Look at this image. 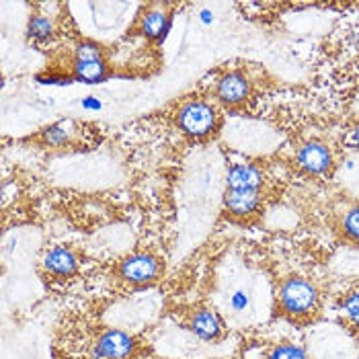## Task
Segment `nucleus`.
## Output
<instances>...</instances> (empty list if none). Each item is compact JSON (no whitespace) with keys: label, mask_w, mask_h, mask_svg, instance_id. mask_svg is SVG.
Segmentation results:
<instances>
[{"label":"nucleus","mask_w":359,"mask_h":359,"mask_svg":"<svg viewBox=\"0 0 359 359\" xmlns=\"http://www.w3.org/2000/svg\"><path fill=\"white\" fill-rule=\"evenodd\" d=\"M279 310L292 318H304L318 308V290L304 277H287L279 285Z\"/></svg>","instance_id":"obj_1"},{"label":"nucleus","mask_w":359,"mask_h":359,"mask_svg":"<svg viewBox=\"0 0 359 359\" xmlns=\"http://www.w3.org/2000/svg\"><path fill=\"white\" fill-rule=\"evenodd\" d=\"M179 128L183 134H187L194 140H205L214 136L220 126L218 111L208 101H189L179 109L177 117Z\"/></svg>","instance_id":"obj_2"},{"label":"nucleus","mask_w":359,"mask_h":359,"mask_svg":"<svg viewBox=\"0 0 359 359\" xmlns=\"http://www.w3.org/2000/svg\"><path fill=\"white\" fill-rule=\"evenodd\" d=\"M72 74L76 81L86 84L103 83L107 79V62L103 57V52L97 43L83 41L76 46L74 52V64H72Z\"/></svg>","instance_id":"obj_3"},{"label":"nucleus","mask_w":359,"mask_h":359,"mask_svg":"<svg viewBox=\"0 0 359 359\" xmlns=\"http://www.w3.org/2000/svg\"><path fill=\"white\" fill-rule=\"evenodd\" d=\"M117 276L130 285H150L161 277V261L150 252H134L117 265Z\"/></svg>","instance_id":"obj_4"},{"label":"nucleus","mask_w":359,"mask_h":359,"mask_svg":"<svg viewBox=\"0 0 359 359\" xmlns=\"http://www.w3.org/2000/svg\"><path fill=\"white\" fill-rule=\"evenodd\" d=\"M134 351H136L134 337L117 329L103 331L93 345L95 359H130L134 355Z\"/></svg>","instance_id":"obj_5"},{"label":"nucleus","mask_w":359,"mask_h":359,"mask_svg":"<svg viewBox=\"0 0 359 359\" xmlns=\"http://www.w3.org/2000/svg\"><path fill=\"white\" fill-rule=\"evenodd\" d=\"M170 21H172L170 11H166L163 4H150L138 15L136 31L150 41H161L165 39L166 31L170 29Z\"/></svg>","instance_id":"obj_6"},{"label":"nucleus","mask_w":359,"mask_h":359,"mask_svg":"<svg viewBox=\"0 0 359 359\" xmlns=\"http://www.w3.org/2000/svg\"><path fill=\"white\" fill-rule=\"evenodd\" d=\"M216 97L224 107H238L250 97V83L243 72H228L224 74L218 86Z\"/></svg>","instance_id":"obj_7"},{"label":"nucleus","mask_w":359,"mask_h":359,"mask_svg":"<svg viewBox=\"0 0 359 359\" xmlns=\"http://www.w3.org/2000/svg\"><path fill=\"white\" fill-rule=\"evenodd\" d=\"M298 166L308 175H329L332 170L331 150L320 142H308L296 154Z\"/></svg>","instance_id":"obj_8"},{"label":"nucleus","mask_w":359,"mask_h":359,"mask_svg":"<svg viewBox=\"0 0 359 359\" xmlns=\"http://www.w3.org/2000/svg\"><path fill=\"white\" fill-rule=\"evenodd\" d=\"M261 205L259 189H226L224 208L234 218H249Z\"/></svg>","instance_id":"obj_9"},{"label":"nucleus","mask_w":359,"mask_h":359,"mask_svg":"<svg viewBox=\"0 0 359 359\" xmlns=\"http://www.w3.org/2000/svg\"><path fill=\"white\" fill-rule=\"evenodd\" d=\"M43 267L50 276L57 277V279H66V277H72L76 273L79 261H76V255L70 249L55 247L43 257Z\"/></svg>","instance_id":"obj_10"},{"label":"nucleus","mask_w":359,"mask_h":359,"mask_svg":"<svg viewBox=\"0 0 359 359\" xmlns=\"http://www.w3.org/2000/svg\"><path fill=\"white\" fill-rule=\"evenodd\" d=\"M189 329L195 332V337L203 339V341H218L224 332L220 316L208 308H199L195 310L191 320H189Z\"/></svg>","instance_id":"obj_11"},{"label":"nucleus","mask_w":359,"mask_h":359,"mask_svg":"<svg viewBox=\"0 0 359 359\" xmlns=\"http://www.w3.org/2000/svg\"><path fill=\"white\" fill-rule=\"evenodd\" d=\"M261 185H263L261 170L250 165L232 166L226 175L228 189H261Z\"/></svg>","instance_id":"obj_12"},{"label":"nucleus","mask_w":359,"mask_h":359,"mask_svg":"<svg viewBox=\"0 0 359 359\" xmlns=\"http://www.w3.org/2000/svg\"><path fill=\"white\" fill-rule=\"evenodd\" d=\"M39 144L46 146V148H64L70 144L72 140V130H70V123L68 121H60L54 126H48L39 132Z\"/></svg>","instance_id":"obj_13"},{"label":"nucleus","mask_w":359,"mask_h":359,"mask_svg":"<svg viewBox=\"0 0 359 359\" xmlns=\"http://www.w3.org/2000/svg\"><path fill=\"white\" fill-rule=\"evenodd\" d=\"M54 35V21L46 15H33L29 19V37L35 41H48Z\"/></svg>","instance_id":"obj_14"},{"label":"nucleus","mask_w":359,"mask_h":359,"mask_svg":"<svg viewBox=\"0 0 359 359\" xmlns=\"http://www.w3.org/2000/svg\"><path fill=\"white\" fill-rule=\"evenodd\" d=\"M267 359H308V355L302 347H298L294 343H281L269 353Z\"/></svg>","instance_id":"obj_15"},{"label":"nucleus","mask_w":359,"mask_h":359,"mask_svg":"<svg viewBox=\"0 0 359 359\" xmlns=\"http://www.w3.org/2000/svg\"><path fill=\"white\" fill-rule=\"evenodd\" d=\"M343 232L349 241L359 245V208H353L343 218Z\"/></svg>","instance_id":"obj_16"},{"label":"nucleus","mask_w":359,"mask_h":359,"mask_svg":"<svg viewBox=\"0 0 359 359\" xmlns=\"http://www.w3.org/2000/svg\"><path fill=\"white\" fill-rule=\"evenodd\" d=\"M343 310H345V314H347V318L351 320V325L359 329V292L355 294H351L347 300H345V304H343Z\"/></svg>","instance_id":"obj_17"}]
</instances>
